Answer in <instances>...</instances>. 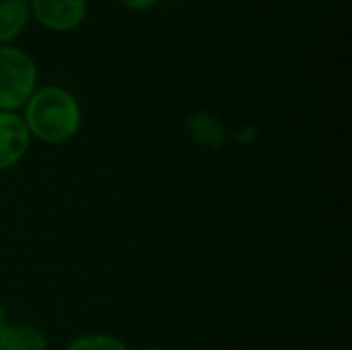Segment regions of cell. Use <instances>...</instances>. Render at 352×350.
I'll return each instance as SVG.
<instances>
[{
  "label": "cell",
  "instance_id": "6da1fadb",
  "mask_svg": "<svg viewBox=\"0 0 352 350\" xmlns=\"http://www.w3.org/2000/svg\"><path fill=\"white\" fill-rule=\"evenodd\" d=\"M21 116L33 140L43 144H66L82 128V105L62 85H39L29 97Z\"/></svg>",
  "mask_w": 352,
  "mask_h": 350
},
{
  "label": "cell",
  "instance_id": "7a4b0ae2",
  "mask_svg": "<svg viewBox=\"0 0 352 350\" xmlns=\"http://www.w3.org/2000/svg\"><path fill=\"white\" fill-rule=\"evenodd\" d=\"M37 87L35 58L19 45H0V111H21Z\"/></svg>",
  "mask_w": 352,
  "mask_h": 350
},
{
  "label": "cell",
  "instance_id": "3957f363",
  "mask_svg": "<svg viewBox=\"0 0 352 350\" xmlns=\"http://www.w3.org/2000/svg\"><path fill=\"white\" fill-rule=\"evenodd\" d=\"M31 19L54 33L78 29L89 14V0H29Z\"/></svg>",
  "mask_w": 352,
  "mask_h": 350
},
{
  "label": "cell",
  "instance_id": "277c9868",
  "mask_svg": "<svg viewBox=\"0 0 352 350\" xmlns=\"http://www.w3.org/2000/svg\"><path fill=\"white\" fill-rule=\"evenodd\" d=\"M31 142L21 111H0V173L10 171L27 157Z\"/></svg>",
  "mask_w": 352,
  "mask_h": 350
},
{
  "label": "cell",
  "instance_id": "5b68a950",
  "mask_svg": "<svg viewBox=\"0 0 352 350\" xmlns=\"http://www.w3.org/2000/svg\"><path fill=\"white\" fill-rule=\"evenodd\" d=\"M188 136L206 151H221L229 142V130L225 122L210 111H194L186 120Z\"/></svg>",
  "mask_w": 352,
  "mask_h": 350
},
{
  "label": "cell",
  "instance_id": "8992f818",
  "mask_svg": "<svg viewBox=\"0 0 352 350\" xmlns=\"http://www.w3.org/2000/svg\"><path fill=\"white\" fill-rule=\"evenodd\" d=\"M0 350H50L45 332L29 322H8L0 330Z\"/></svg>",
  "mask_w": 352,
  "mask_h": 350
},
{
  "label": "cell",
  "instance_id": "52a82bcc",
  "mask_svg": "<svg viewBox=\"0 0 352 350\" xmlns=\"http://www.w3.org/2000/svg\"><path fill=\"white\" fill-rule=\"evenodd\" d=\"M31 21L29 0H0V45H12Z\"/></svg>",
  "mask_w": 352,
  "mask_h": 350
},
{
  "label": "cell",
  "instance_id": "ba28073f",
  "mask_svg": "<svg viewBox=\"0 0 352 350\" xmlns=\"http://www.w3.org/2000/svg\"><path fill=\"white\" fill-rule=\"evenodd\" d=\"M62 350H132L128 342L109 332H85L68 340Z\"/></svg>",
  "mask_w": 352,
  "mask_h": 350
},
{
  "label": "cell",
  "instance_id": "9c48e42d",
  "mask_svg": "<svg viewBox=\"0 0 352 350\" xmlns=\"http://www.w3.org/2000/svg\"><path fill=\"white\" fill-rule=\"evenodd\" d=\"M229 138H233L239 146H254L256 142H260L262 132H260V128L254 126V124H243V126H239L233 134H229Z\"/></svg>",
  "mask_w": 352,
  "mask_h": 350
},
{
  "label": "cell",
  "instance_id": "30bf717a",
  "mask_svg": "<svg viewBox=\"0 0 352 350\" xmlns=\"http://www.w3.org/2000/svg\"><path fill=\"white\" fill-rule=\"evenodd\" d=\"M122 8L126 10H136V12H142V10H151L155 8L161 0H116Z\"/></svg>",
  "mask_w": 352,
  "mask_h": 350
},
{
  "label": "cell",
  "instance_id": "8fae6325",
  "mask_svg": "<svg viewBox=\"0 0 352 350\" xmlns=\"http://www.w3.org/2000/svg\"><path fill=\"white\" fill-rule=\"evenodd\" d=\"M10 322V318H8V311H6V307H4V303L0 301V330L6 326Z\"/></svg>",
  "mask_w": 352,
  "mask_h": 350
},
{
  "label": "cell",
  "instance_id": "7c38bea8",
  "mask_svg": "<svg viewBox=\"0 0 352 350\" xmlns=\"http://www.w3.org/2000/svg\"><path fill=\"white\" fill-rule=\"evenodd\" d=\"M140 350H169V349H165V347H159V344H148V347H142Z\"/></svg>",
  "mask_w": 352,
  "mask_h": 350
}]
</instances>
